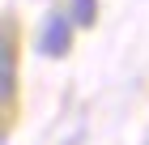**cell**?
Listing matches in <instances>:
<instances>
[{
  "label": "cell",
  "instance_id": "6da1fadb",
  "mask_svg": "<svg viewBox=\"0 0 149 145\" xmlns=\"http://www.w3.org/2000/svg\"><path fill=\"white\" fill-rule=\"evenodd\" d=\"M17 90V34H13V22L0 26V102L13 98Z\"/></svg>",
  "mask_w": 149,
  "mask_h": 145
},
{
  "label": "cell",
  "instance_id": "7a4b0ae2",
  "mask_svg": "<svg viewBox=\"0 0 149 145\" xmlns=\"http://www.w3.org/2000/svg\"><path fill=\"white\" fill-rule=\"evenodd\" d=\"M68 47H72V22L64 17V13H51L43 26V34H38V51L43 56H68Z\"/></svg>",
  "mask_w": 149,
  "mask_h": 145
},
{
  "label": "cell",
  "instance_id": "3957f363",
  "mask_svg": "<svg viewBox=\"0 0 149 145\" xmlns=\"http://www.w3.org/2000/svg\"><path fill=\"white\" fill-rule=\"evenodd\" d=\"M98 17V0H68V22L72 26H94Z\"/></svg>",
  "mask_w": 149,
  "mask_h": 145
}]
</instances>
